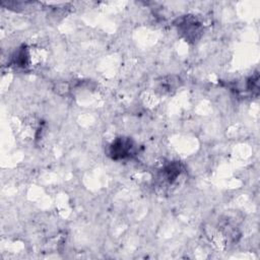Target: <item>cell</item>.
Here are the masks:
<instances>
[{
    "instance_id": "6da1fadb",
    "label": "cell",
    "mask_w": 260,
    "mask_h": 260,
    "mask_svg": "<svg viewBox=\"0 0 260 260\" xmlns=\"http://www.w3.org/2000/svg\"><path fill=\"white\" fill-rule=\"evenodd\" d=\"M109 152L113 159L128 158L134 154L135 145L130 138L120 137L111 144Z\"/></svg>"
},
{
    "instance_id": "7a4b0ae2",
    "label": "cell",
    "mask_w": 260,
    "mask_h": 260,
    "mask_svg": "<svg viewBox=\"0 0 260 260\" xmlns=\"http://www.w3.org/2000/svg\"><path fill=\"white\" fill-rule=\"evenodd\" d=\"M178 25V30L183 34L188 41H195L198 38V35L201 32L200 23L197 22L195 18L187 17L181 19Z\"/></svg>"
}]
</instances>
